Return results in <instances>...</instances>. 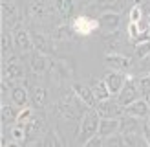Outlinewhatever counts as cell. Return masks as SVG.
Returning <instances> with one entry per match:
<instances>
[{"label": "cell", "instance_id": "6da1fadb", "mask_svg": "<svg viewBox=\"0 0 150 147\" xmlns=\"http://www.w3.org/2000/svg\"><path fill=\"white\" fill-rule=\"evenodd\" d=\"M99 123H101V114L97 112V108H88L86 112H82L81 120V132H79V143L84 145L86 140L95 136L99 132Z\"/></svg>", "mask_w": 150, "mask_h": 147}, {"label": "cell", "instance_id": "7a4b0ae2", "mask_svg": "<svg viewBox=\"0 0 150 147\" xmlns=\"http://www.w3.org/2000/svg\"><path fill=\"white\" fill-rule=\"evenodd\" d=\"M115 98H117L119 105L123 108L126 105H130V103H134L136 99L143 98V96H141V88H139V79L134 77L132 74H128V76H126V81H125V86L121 88V92H119Z\"/></svg>", "mask_w": 150, "mask_h": 147}, {"label": "cell", "instance_id": "3957f363", "mask_svg": "<svg viewBox=\"0 0 150 147\" xmlns=\"http://www.w3.org/2000/svg\"><path fill=\"white\" fill-rule=\"evenodd\" d=\"M81 105H84V103H82L73 92V94L66 96V98H62L57 103V112L61 114L64 120H77V116L81 114Z\"/></svg>", "mask_w": 150, "mask_h": 147}, {"label": "cell", "instance_id": "277c9868", "mask_svg": "<svg viewBox=\"0 0 150 147\" xmlns=\"http://www.w3.org/2000/svg\"><path fill=\"white\" fill-rule=\"evenodd\" d=\"M70 24L73 28V31L77 35H81V37H88V35H92L95 29H99V20L88 17V15H79V17H75Z\"/></svg>", "mask_w": 150, "mask_h": 147}, {"label": "cell", "instance_id": "5b68a950", "mask_svg": "<svg viewBox=\"0 0 150 147\" xmlns=\"http://www.w3.org/2000/svg\"><path fill=\"white\" fill-rule=\"evenodd\" d=\"M104 64L110 70H117V72H126L132 66V59L128 55H123L119 51H108L104 55Z\"/></svg>", "mask_w": 150, "mask_h": 147}, {"label": "cell", "instance_id": "8992f818", "mask_svg": "<svg viewBox=\"0 0 150 147\" xmlns=\"http://www.w3.org/2000/svg\"><path fill=\"white\" fill-rule=\"evenodd\" d=\"M97 20H99V29L106 35L117 33L119 26H121V17H119V13H115V11H104Z\"/></svg>", "mask_w": 150, "mask_h": 147}, {"label": "cell", "instance_id": "52a82bcc", "mask_svg": "<svg viewBox=\"0 0 150 147\" xmlns=\"http://www.w3.org/2000/svg\"><path fill=\"white\" fill-rule=\"evenodd\" d=\"M97 112L101 114V118H119L121 114H125V108L119 105L117 99H103L97 103Z\"/></svg>", "mask_w": 150, "mask_h": 147}, {"label": "cell", "instance_id": "ba28073f", "mask_svg": "<svg viewBox=\"0 0 150 147\" xmlns=\"http://www.w3.org/2000/svg\"><path fill=\"white\" fill-rule=\"evenodd\" d=\"M50 11L51 7L44 2V0H31V2L28 4V15L29 19H33L37 22H44L50 19Z\"/></svg>", "mask_w": 150, "mask_h": 147}, {"label": "cell", "instance_id": "9c48e42d", "mask_svg": "<svg viewBox=\"0 0 150 147\" xmlns=\"http://www.w3.org/2000/svg\"><path fill=\"white\" fill-rule=\"evenodd\" d=\"M73 92H75V96H77L82 103H84V107H88V108H97L99 99L95 98L92 86H86V85H81V83H73Z\"/></svg>", "mask_w": 150, "mask_h": 147}, {"label": "cell", "instance_id": "30bf717a", "mask_svg": "<svg viewBox=\"0 0 150 147\" xmlns=\"http://www.w3.org/2000/svg\"><path fill=\"white\" fill-rule=\"evenodd\" d=\"M125 114L126 116H134V118H139V120H145V118L150 114V101H146L145 98H139L134 103L125 107Z\"/></svg>", "mask_w": 150, "mask_h": 147}, {"label": "cell", "instance_id": "8fae6325", "mask_svg": "<svg viewBox=\"0 0 150 147\" xmlns=\"http://www.w3.org/2000/svg\"><path fill=\"white\" fill-rule=\"evenodd\" d=\"M104 81H106V85L110 88L112 96H117L121 92V88L125 86V81H126V76H123L121 72L117 70H108L106 76H104Z\"/></svg>", "mask_w": 150, "mask_h": 147}, {"label": "cell", "instance_id": "7c38bea8", "mask_svg": "<svg viewBox=\"0 0 150 147\" xmlns=\"http://www.w3.org/2000/svg\"><path fill=\"white\" fill-rule=\"evenodd\" d=\"M24 66L17 61V57H11L9 63L2 66V79H24Z\"/></svg>", "mask_w": 150, "mask_h": 147}, {"label": "cell", "instance_id": "4fadbf2b", "mask_svg": "<svg viewBox=\"0 0 150 147\" xmlns=\"http://www.w3.org/2000/svg\"><path fill=\"white\" fill-rule=\"evenodd\" d=\"M13 39H15V46H17L20 51H29L33 50V39H31V33L24 28H17L13 33Z\"/></svg>", "mask_w": 150, "mask_h": 147}, {"label": "cell", "instance_id": "5bb4252c", "mask_svg": "<svg viewBox=\"0 0 150 147\" xmlns=\"http://www.w3.org/2000/svg\"><path fill=\"white\" fill-rule=\"evenodd\" d=\"M29 103L35 108H42L48 103V90L40 85L31 86V90H29Z\"/></svg>", "mask_w": 150, "mask_h": 147}, {"label": "cell", "instance_id": "9a60e30c", "mask_svg": "<svg viewBox=\"0 0 150 147\" xmlns=\"http://www.w3.org/2000/svg\"><path fill=\"white\" fill-rule=\"evenodd\" d=\"M119 127H121V120H119V118H101L99 134L106 138V136H110V134H115V132H119Z\"/></svg>", "mask_w": 150, "mask_h": 147}, {"label": "cell", "instance_id": "2e32d148", "mask_svg": "<svg viewBox=\"0 0 150 147\" xmlns=\"http://www.w3.org/2000/svg\"><path fill=\"white\" fill-rule=\"evenodd\" d=\"M31 39H33V50L39 51V54H51L53 51V46H51V42L46 35L42 33H31Z\"/></svg>", "mask_w": 150, "mask_h": 147}, {"label": "cell", "instance_id": "e0dca14e", "mask_svg": "<svg viewBox=\"0 0 150 147\" xmlns=\"http://www.w3.org/2000/svg\"><path fill=\"white\" fill-rule=\"evenodd\" d=\"M29 66H31V70L35 74H44L48 68H50V59L46 57V54H37L31 57V61H29Z\"/></svg>", "mask_w": 150, "mask_h": 147}, {"label": "cell", "instance_id": "ac0fdd59", "mask_svg": "<svg viewBox=\"0 0 150 147\" xmlns=\"http://www.w3.org/2000/svg\"><path fill=\"white\" fill-rule=\"evenodd\" d=\"M11 99L17 107H26L29 103V92L26 90V86H13L11 90Z\"/></svg>", "mask_w": 150, "mask_h": 147}, {"label": "cell", "instance_id": "d6986e66", "mask_svg": "<svg viewBox=\"0 0 150 147\" xmlns=\"http://www.w3.org/2000/svg\"><path fill=\"white\" fill-rule=\"evenodd\" d=\"M119 132H121V134H137L139 132V118L128 116V118H125V120H121Z\"/></svg>", "mask_w": 150, "mask_h": 147}, {"label": "cell", "instance_id": "ffe728a7", "mask_svg": "<svg viewBox=\"0 0 150 147\" xmlns=\"http://www.w3.org/2000/svg\"><path fill=\"white\" fill-rule=\"evenodd\" d=\"M92 88H93L95 98L99 99V101L112 98V92H110V88H108V85H106V81H104V79H97V81H93Z\"/></svg>", "mask_w": 150, "mask_h": 147}, {"label": "cell", "instance_id": "44dd1931", "mask_svg": "<svg viewBox=\"0 0 150 147\" xmlns=\"http://www.w3.org/2000/svg\"><path fill=\"white\" fill-rule=\"evenodd\" d=\"M2 20L7 22V26H11L13 22H17V7L11 2H2Z\"/></svg>", "mask_w": 150, "mask_h": 147}, {"label": "cell", "instance_id": "7402d4cb", "mask_svg": "<svg viewBox=\"0 0 150 147\" xmlns=\"http://www.w3.org/2000/svg\"><path fill=\"white\" fill-rule=\"evenodd\" d=\"M75 35H77V33L73 31L71 24H62V26H57V28H55V33H53L55 41H71Z\"/></svg>", "mask_w": 150, "mask_h": 147}, {"label": "cell", "instance_id": "603a6c76", "mask_svg": "<svg viewBox=\"0 0 150 147\" xmlns=\"http://www.w3.org/2000/svg\"><path fill=\"white\" fill-rule=\"evenodd\" d=\"M0 116H2V125H6V123L9 125V123H17L18 112L11 105H2V108H0Z\"/></svg>", "mask_w": 150, "mask_h": 147}, {"label": "cell", "instance_id": "cb8c5ba5", "mask_svg": "<svg viewBox=\"0 0 150 147\" xmlns=\"http://www.w3.org/2000/svg\"><path fill=\"white\" fill-rule=\"evenodd\" d=\"M55 7L61 17L70 19L73 13V0H55Z\"/></svg>", "mask_w": 150, "mask_h": 147}, {"label": "cell", "instance_id": "d4e9b609", "mask_svg": "<svg viewBox=\"0 0 150 147\" xmlns=\"http://www.w3.org/2000/svg\"><path fill=\"white\" fill-rule=\"evenodd\" d=\"M11 138H13V142L24 143L26 138H28V129H26V125H20V123L15 125V127L11 129Z\"/></svg>", "mask_w": 150, "mask_h": 147}, {"label": "cell", "instance_id": "484cf974", "mask_svg": "<svg viewBox=\"0 0 150 147\" xmlns=\"http://www.w3.org/2000/svg\"><path fill=\"white\" fill-rule=\"evenodd\" d=\"M44 127V118L39 114V116H33L31 120H29V123L26 125L28 129V134H37V132H40Z\"/></svg>", "mask_w": 150, "mask_h": 147}, {"label": "cell", "instance_id": "4316f807", "mask_svg": "<svg viewBox=\"0 0 150 147\" xmlns=\"http://www.w3.org/2000/svg\"><path fill=\"white\" fill-rule=\"evenodd\" d=\"M35 116V107L31 105H26V107H22L20 108V112H18V118H17V123H20V125H28L29 123V120Z\"/></svg>", "mask_w": 150, "mask_h": 147}, {"label": "cell", "instance_id": "83f0119b", "mask_svg": "<svg viewBox=\"0 0 150 147\" xmlns=\"http://www.w3.org/2000/svg\"><path fill=\"white\" fill-rule=\"evenodd\" d=\"M146 17V9H143V6H141L139 2L136 4L130 9V17H128V22H141Z\"/></svg>", "mask_w": 150, "mask_h": 147}, {"label": "cell", "instance_id": "f1b7e54d", "mask_svg": "<svg viewBox=\"0 0 150 147\" xmlns=\"http://www.w3.org/2000/svg\"><path fill=\"white\" fill-rule=\"evenodd\" d=\"M104 145H108V147H121L125 145V138L121 132H115V134H110L104 138Z\"/></svg>", "mask_w": 150, "mask_h": 147}, {"label": "cell", "instance_id": "f546056e", "mask_svg": "<svg viewBox=\"0 0 150 147\" xmlns=\"http://www.w3.org/2000/svg\"><path fill=\"white\" fill-rule=\"evenodd\" d=\"M139 88H141V96L145 99H150V76L139 77Z\"/></svg>", "mask_w": 150, "mask_h": 147}, {"label": "cell", "instance_id": "4dcf8cb0", "mask_svg": "<svg viewBox=\"0 0 150 147\" xmlns=\"http://www.w3.org/2000/svg\"><path fill=\"white\" fill-rule=\"evenodd\" d=\"M15 44V39H13V35L9 31H2V54H6V51H9L11 46Z\"/></svg>", "mask_w": 150, "mask_h": 147}, {"label": "cell", "instance_id": "1f68e13d", "mask_svg": "<svg viewBox=\"0 0 150 147\" xmlns=\"http://www.w3.org/2000/svg\"><path fill=\"white\" fill-rule=\"evenodd\" d=\"M123 4V0H97V6L101 7V9L104 11H110V9H114V7H119Z\"/></svg>", "mask_w": 150, "mask_h": 147}, {"label": "cell", "instance_id": "d6a6232c", "mask_svg": "<svg viewBox=\"0 0 150 147\" xmlns=\"http://www.w3.org/2000/svg\"><path fill=\"white\" fill-rule=\"evenodd\" d=\"M139 22H128V39L136 44L137 42V37H139Z\"/></svg>", "mask_w": 150, "mask_h": 147}, {"label": "cell", "instance_id": "836d02e7", "mask_svg": "<svg viewBox=\"0 0 150 147\" xmlns=\"http://www.w3.org/2000/svg\"><path fill=\"white\" fill-rule=\"evenodd\" d=\"M103 145H104V136H101L99 132H97L95 136H92L90 140H86L82 147H103Z\"/></svg>", "mask_w": 150, "mask_h": 147}, {"label": "cell", "instance_id": "e575fe53", "mask_svg": "<svg viewBox=\"0 0 150 147\" xmlns=\"http://www.w3.org/2000/svg\"><path fill=\"white\" fill-rule=\"evenodd\" d=\"M150 54V41H145V42H139L137 46H136V55L139 59H143L145 55Z\"/></svg>", "mask_w": 150, "mask_h": 147}, {"label": "cell", "instance_id": "d590c367", "mask_svg": "<svg viewBox=\"0 0 150 147\" xmlns=\"http://www.w3.org/2000/svg\"><path fill=\"white\" fill-rule=\"evenodd\" d=\"M141 134H143V140L146 142V145H150V123H145V125H143Z\"/></svg>", "mask_w": 150, "mask_h": 147}, {"label": "cell", "instance_id": "8d00e7d4", "mask_svg": "<svg viewBox=\"0 0 150 147\" xmlns=\"http://www.w3.org/2000/svg\"><path fill=\"white\" fill-rule=\"evenodd\" d=\"M141 70L150 72V54H148V55H145L143 59H141Z\"/></svg>", "mask_w": 150, "mask_h": 147}, {"label": "cell", "instance_id": "74e56055", "mask_svg": "<svg viewBox=\"0 0 150 147\" xmlns=\"http://www.w3.org/2000/svg\"><path fill=\"white\" fill-rule=\"evenodd\" d=\"M146 20H148V28H150V7L146 9Z\"/></svg>", "mask_w": 150, "mask_h": 147}, {"label": "cell", "instance_id": "f35d334b", "mask_svg": "<svg viewBox=\"0 0 150 147\" xmlns=\"http://www.w3.org/2000/svg\"><path fill=\"white\" fill-rule=\"evenodd\" d=\"M88 2H92V4H93V2H97V0H88Z\"/></svg>", "mask_w": 150, "mask_h": 147}, {"label": "cell", "instance_id": "ab89813d", "mask_svg": "<svg viewBox=\"0 0 150 147\" xmlns=\"http://www.w3.org/2000/svg\"><path fill=\"white\" fill-rule=\"evenodd\" d=\"M148 7H150V0H148Z\"/></svg>", "mask_w": 150, "mask_h": 147}, {"label": "cell", "instance_id": "60d3db41", "mask_svg": "<svg viewBox=\"0 0 150 147\" xmlns=\"http://www.w3.org/2000/svg\"><path fill=\"white\" fill-rule=\"evenodd\" d=\"M137 2H141V0H137Z\"/></svg>", "mask_w": 150, "mask_h": 147}, {"label": "cell", "instance_id": "b9f144b4", "mask_svg": "<svg viewBox=\"0 0 150 147\" xmlns=\"http://www.w3.org/2000/svg\"><path fill=\"white\" fill-rule=\"evenodd\" d=\"M148 101H150V99H148Z\"/></svg>", "mask_w": 150, "mask_h": 147}]
</instances>
